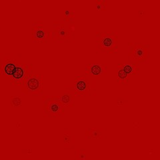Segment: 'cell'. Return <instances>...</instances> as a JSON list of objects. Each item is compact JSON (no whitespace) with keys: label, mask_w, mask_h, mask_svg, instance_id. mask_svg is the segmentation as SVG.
<instances>
[{"label":"cell","mask_w":160,"mask_h":160,"mask_svg":"<svg viewBox=\"0 0 160 160\" xmlns=\"http://www.w3.org/2000/svg\"><path fill=\"white\" fill-rule=\"evenodd\" d=\"M43 75H30L26 79L23 86H22V92L27 96H37L43 93Z\"/></svg>","instance_id":"5b68a950"},{"label":"cell","mask_w":160,"mask_h":160,"mask_svg":"<svg viewBox=\"0 0 160 160\" xmlns=\"http://www.w3.org/2000/svg\"><path fill=\"white\" fill-rule=\"evenodd\" d=\"M32 74V66L31 64L19 63L9 78L10 83L13 86H23L26 79Z\"/></svg>","instance_id":"52a82bcc"},{"label":"cell","mask_w":160,"mask_h":160,"mask_svg":"<svg viewBox=\"0 0 160 160\" xmlns=\"http://www.w3.org/2000/svg\"><path fill=\"white\" fill-rule=\"evenodd\" d=\"M102 128H92L87 129L85 132V138L88 139H101L102 138Z\"/></svg>","instance_id":"5bb4252c"},{"label":"cell","mask_w":160,"mask_h":160,"mask_svg":"<svg viewBox=\"0 0 160 160\" xmlns=\"http://www.w3.org/2000/svg\"><path fill=\"white\" fill-rule=\"evenodd\" d=\"M19 63L13 55L4 56L2 63L0 64V75L10 78Z\"/></svg>","instance_id":"9c48e42d"},{"label":"cell","mask_w":160,"mask_h":160,"mask_svg":"<svg viewBox=\"0 0 160 160\" xmlns=\"http://www.w3.org/2000/svg\"><path fill=\"white\" fill-rule=\"evenodd\" d=\"M107 67L106 63H90L85 69V73L92 76H103L107 73Z\"/></svg>","instance_id":"30bf717a"},{"label":"cell","mask_w":160,"mask_h":160,"mask_svg":"<svg viewBox=\"0 0 160 160\" xmlns=\"http://www.w3.org/2000/svg\"><path fill=\"white\" fill-rule=\"evenodd\" d=\"M118 32H96V46L99 53L113 54L118 52Z\"/></svg>","instance_id":"6da1fadb"},{"label":"cell","mask_w":160,"mask_h":160,"mask_svg":"<svg viewBox=\"0 0 160 160\" xmlns=\"http://www.w3.org/2000/svg\"><path fill=\"white\" fill-rule=\"evenodd\" d=\"M64 21L65 22L73 23L74 19L76 18V14L72 10H66L64 12Z\"/></svg>","instance_id":"2e32d148"},{"label":"cell","mask_w":160,"mask_h":160,"mask_svg":"<svg viewBox=\"0 0 160 160\" xmlns=\"http://www.w3.org/2000/svg\"><path fill=\"white\" fill-rule=\"evenodd\" d=\"M117 82L119 85H126L128 83L129 81V75L124 71L122 67L121 63L119 64L117 66Z\"/></svg>","instance_id":"4fadbf2b"},{"label":"cell","mask_w":160,"mask_h":160,"mask_svg":"<svg viewBox=\"0 0 160 160\" xmlns=\"http://www.w3.org/2000/svg\"><path fill=\"white\" fill-rule=\"evenodd\" d=\"M42 99L43 112L45 116L52 118L64 116V106L59 101L58 96H45Z\"/></svg>","instance_id":"277c9868"},{"label":"cell","mask_w":160,"mask_h":160,"mask_svg":"<svg viewBox=\"0 0 160 160\" xmlns=\"http://www.w3.org/2000/svg\"><path fill=\"white\" fill-rule=\"evenodd\" d=\"M32 40L33 42L38 43H49L50 32L45 29L42 22H33L32 23Z\"/></svg>","instance_id":"ba28073f"},{"label":"cell","mask_w":160,"mask_h":160,"mask_svg":"<svg viewBox=\"0 0 160 160\" xmlns=\"http://www.w3.org/2000/svg\"><path fill=\"white\" fill-rule=\"evenodd\" d=\"M22 98L19 96H12L11 98V106L12 107H19L22 105Z\"/></svg>","instance_id":"ac0fdd59"},{"label":"cell","mask_w":160,"mask_h":160,"mask_svg":"<svg viewBox=\"0 0 160 160\" xmlns=\"http://www.w3.org/2000/svg\"><path fill=\"white\" fill-rule=\"evenodd\" d=\"M75 30L73 23L65 22H55L53 30L50 32L51 42L64 43L72 38V33Z\"/></svg>","instance_id":"7a4b0ae2"},{"label":"cell","mask_w":160,"mask_h":160,"mask_svg":"<svg viewBox=\"0 0 160 160\" xmlns=\"http://www.w3.org/2000/svg\"><path fill=\"white\" fill-rule=\"evenodd\" d=\"M64 146L69 147L74 144V135L71 131H65L64 132Z\"/></svg>","instance_id":"9a60e30c"},{"label":"cell","mask_w":160,"mask_h":160,"mask_svg":"<svg viewBox=\"0 0 160 160\" xmlns=\"http://www.w3.org/2000/svg\"><path fill=\"white\" fill-rule=\"evenodd\" d=\"M122 67L123 70L128 75L137 76L139 73V63L130 61L129 62L122 64Z\"/></svg>","instance_id":"8fae6325"},{"label":"cell","mask_w":160,"mask_h":160,"mask_svg":"<svg viewBox=\"0 0 160 160\" xmlns=\"http://www.w3.org/2000/svg\"><path fill=\"white\" fill-rule=\"evenodd\" d=\"M128 57L130 61L136 62H148L149 59V45L148 43H129Z\"/></svg>","instance_id":"8992f818"},{"label":"cell","mask_w":160,"mask_h":160,"mask_svg":"<svg viewBox=\"0 0 160 160\" xmlns=\"http://www.w3.org/2000/svg\"><path fill=\"white\" fill-rule=\"evenodd\" d=\"M96 87L94 80H89L88 78L81 75H76L74 79V83L72 86H66L67 91L72 93L75 97L87 96L90 89Z\"/></svg>","instance_id":"3957f363"},{"label":"cell","mask_w":160,"mask_h":160,"mask_svg":"<svg viewBox=\"0 0 160 160\" xmlns=\"http://www.w3.org/2000/svg\"><path fill=\"white\" fill-rule=\"evenodd\" d=\"M76 159L78 160H84L86 159V152L83 149H78Z\"/></svg>","instance_id":"d6986e66"},{"label":"cell","mask_w":160,"mask_h":160,"mask_svg":"<svg viewBox=\"0 0 160 160\" xmlns=\"http://www.w3.org/2000/svg\"><path fill=\"white\" fill-rule=\"evenodd\" d=\"M74 98V95L72 93L68 91H66L64 93L60 95V96H58L59 101L64 107H73Z\"/></svg>","instance_id":"7c38bea8"},{"label":"cell","mask_w":160,"mask_h":160,"mask_svg":"<svg viewBox=\"0 0 160 160\" xmlns=\"http://www.w3.org/2000/svg\"><path fill=\"white\" fill-rule=\"evenodd\" d=\"M96 8L98 10V11H102V10H105L107 8L108 6V2L106 0H102V1H97L96 2Z\"/></svg>","instance_id":"e0dca14e"}]
</instances>
